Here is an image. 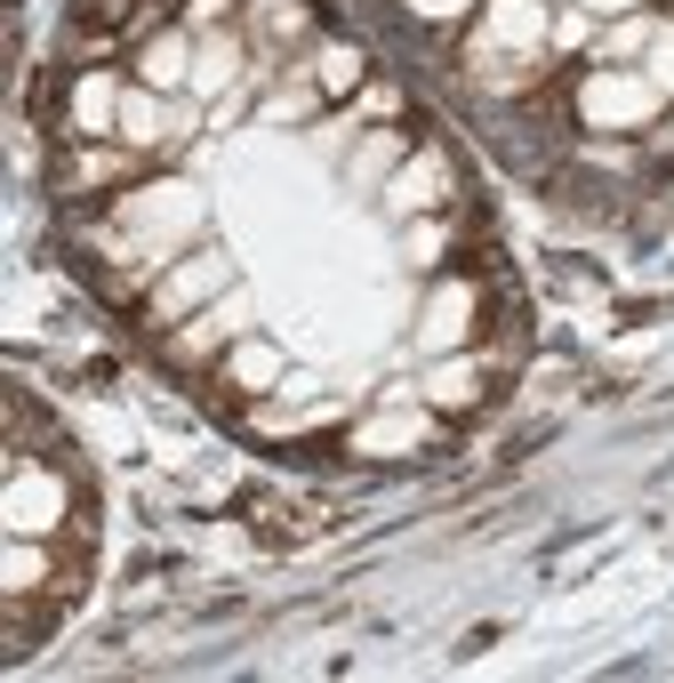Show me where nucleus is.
Listing matches in <instances>:
<instances>
[{"label":"nucleus","instance_id":"f257e3e1","mask_svg":"<svg viewBox=\"0 0 674 683\" xmlns=\"http://www.w3.org/2000/svg\"><path fill=\"white\" fill-rule=\"evenodd\" d=\"M145 81H153V89L186 81V48H177V41H153V48H145Z\"/></svg>","mask_w":674,"mask_h":683}]
</instances>
